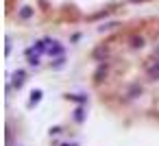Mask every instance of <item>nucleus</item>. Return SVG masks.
I'll return each instance as SVG.
<instances>
[{"label":"nucleus","mask_w":159,"mask_h":146,"mask_svg":"<svg viewBox=\"0 0 159 146\" xmlns=\"http://www.w3.org/2000/svg\"><path fill=\"white\" fill-rule=\"evenodd\" d=\"M46 44H48V55H50V57H61V55H63V48H61L57 41L46 39Z\"/></svg>","instance_id":"1"},{"label":"nucleus","mask_w":159,"mask_h":146,"mask_svg":"<svg viewBox=\"0 0 159 146\" xmlns=\"http://www.w3.org/2000/svg\"><path fill=\"white\" fill-rule=\"evenodd\" d=\"M146 70H148V79H150V81H157V79H159V59L153 61V63H148Z\"/></svg>","instance_id":"2"},{"label":"nucleus","mask_w":159,"mask_h":146,"mask_svg":"<svg viewBox=\"0 0 159 146\" xmlns=\"http://www.w3.org/2000/svg\"><path fill=\"white\" fill-rule=\"evenodd\" d=\"M24 77H26V74H24V70H17L15 74H13V85H15L17 89L24 85Z\"/></svg>","instance_id":"3"},{"label":"nucleus","mask_w":159,"mask_h":146,"mask_svg":"<svg viewBox=\"0 0 159 146\" xmlns=\"http://www.w3.org/2000/svg\"><path fill=\"white\" fill-rule=\"evenodd\" d=\"M41 96H44V92H41V89H33V92H31V101H29V107L37 105V103L41 101Z\"/></svg>","instance_id":"4"},{"label":"nucleus","mask_w":159,"mask_h":146,"mask_svg":"<svg viewBox=\"0 0 159 146\" xmlns=\"http://www.w3.org/2000/svg\"><path fill=\"white\" fill-rule=\"evenodd\" d=\"M65 98H68V101H74V103H79V105H85V103H87V96H83V94H68Z\"/></svg>","instance_id":"5"},{"label":"nucleus","mask_w":159,"mask_h":146,"mask_svg":"<svg viewBox=\"0 0 159 146\" xmlns=\"http://www.w3.org/2000/svg\"><path fill=\"white\" fill-rule=\"evenodd\" d=\"M74 120H76V122H79V124H81V122H83V120H85V107H83V105L74 109Z\"/></svg>","instance_id":"6"},{"label":"nucleus","mask_w":159,"mask_h":146,"mask_svg":"<svg viewBox=\"0 0 159 146\" xmlns=\"http://www.w3.org/2000/svg\"><path fill=\"white\" fill-rule=\"evenodd\" d=\"M26 55H29V65L37 68L39 65V55H33V53H26Z\"/></svg>","instance_id":"7"},{"label":"nucleus","mask_w":159,"mask_h":146,"mask_svg":"<svg viewBox=\"0 0 159 146\" xmlns=\"http://www.w3.org/2000/svg\"><path fill=\"white\" fill-rule=\"evenodd\" d=\"M63 65H65V57L61 55V57H57V59H55V63H52V68H55V70H61Z\"/></svg>","instance_id":"8"},{"label":"nucleus","mask_w":159,"mask_h":146,"mask_svg":"<svg viewBox=\"0 0 159 146\" xmlns=\"http://www.w3.org/2000/svg\"><path fill=\"white\" fill-rule=\"evenodd\" d=\"M131 46L133 48H142L144 46V37H131Z\"/></svg>","instance_id":"9"},{"label":"nucleus","mask_w":159,"mask_h":146,"mask_svg":"<svg viewBox=\"0 0 159 146\" xmlns=\"http://www.w3.org/2000/svg\"><path fill=\"white\" fill-rule=\"evenodd\" d=\"M103 77H107V68H105V65L98 68V72H96V81H103Z\"/></svg>","instance_id":"10"},{"label":"nucleus","mask_w":159,"mask_h":146,"mask_svg":"<svg viewBox=\"0 0 159 146\" xmlns=\"http://www.w3.org/2000/svg\"><path fill=\"white\" fill-rule=\"evenodd\" d=\"M31 15H33V9H31V7H24V9L20 11V18H24V20L31 18Z\"/></svg>","instance_id":"11"},{"label":"nucleus","mask_w":159,"mask_h":146,"mask_svg":"<svg viewBox=\"0 0 159 146\" xmlns=\"http://www.w3.org/2000/svg\"><path fill=\"white\" fill-rule=\"evenodd\" d=\"M138 94H142V87L133 85V87H131V92H129V96H131V98H135V96H138Z\"/></svg>","instance_id":"12"},{"label":"nucleus","mask_w":159,"mask_h":146,"mask_svg":"<svg viewBox=\"0 0 159 146\" xmlns=\"http://www.w3.org/2000/svg\"><path fill=\"white\" fill-rule=\"evenodd\" d=\"M61 133V127H55V129H50V135H59Z\"/></svg>","instance_id":"13"},{"label":"nucleus","mask_w":159,"mask_h":146,"mask_svg":"<svg viewBox=\"0 0 159 146\" xmlns=\"http://www.w3.org/2000/svg\"><path fill=\"white\" fill-rule=\"evenodd\" d=\"M61 146H79V144H61Z\"/></svg>","instance_id":"14"}]
</instances>
